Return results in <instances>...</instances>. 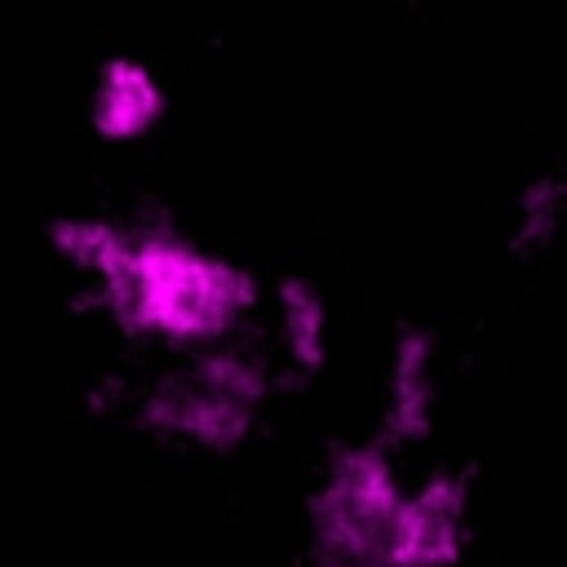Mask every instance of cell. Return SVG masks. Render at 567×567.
<instances>
[{
    "label": "cell",
    "instance_id": "5b68a950",
    "mask_svg": "<svg viewBox=\"0 0 567 567\" xmlns=\"http://www.w3.org/2000/svg\"><path fill=\"white\" fill-rule=\"evenodd\" d=\"M443 399V359L430 323H399L385 346L381 377V439L408 452L430 439Z\"/></svg>",
    "mask_w": 567,
    "mask_h": 567
},
{
    "label": "cell",
    "instance_id": "277c9868",
    "mask_svg": "<svg viewBox=\"0 0 567 567\" xmlns=\"http://www.w3.org/2000/svg\"><path fill=\"white\" fill-rule=\"evenodd\" d=\"M470 532L474 487L465 470L439 465L425 478H408L390 532V567H461Z\"/></svg>",
    "mask_w": 567,
    "mask_h": 567
},
{
    "label": "cell",
    "instance_id": "8992f818",
    "mask_svg": "<svg viewBox=\"0 0 567 567\" xmlns=\"http://www.w3.org/2000/svg\"><path fill=\"white\" fill-rule=\"evenodd\" d=\"M164 111H168L164 84L142 58L115 53L97 66L89 84V124L102 142H115V146L142 142L159 128Z\"/></svg>",
    "mask_w": 567,
    "mask_h": 567
},
{
    "label": "cell",
    "instance_id": "6da1fadb",
    "mask_svg": "<svg viewBox=\"0 0 567 567\" xmlns=\"http://www.w3.org/2000/svg\"><path fill=\"white\" fill-rule=\"evenodd\" d=\"M53 252L93 284L111 323L168 350L239 337L261 301L257 275L168 221L66 213L49 226Z\"/></svg>",
    "mask_w": 567,
    "mask_h": 567
},
{
    "label": "cell",
    "instance_id": "3957f363",
    "mask_svg": "<svg viewBox=\"0 0 567 567\" xmlns=\"http://www.w3.org/2000/svg\"><path fill=\"white\" fill-rule=\"evenodd\" d=\"M403 487L399 452L381 434L337 443L306 492V567H390Z\"/></svg>",
    "mask_w": 567,
    "mask_h": 567
},
{
    "label": "cell",
    "instance_id": "7a4b0ae2",
    "mask_svg": "<svg viewBox=\"0 0 567 567\" xmlns=\"http://www.w3.org/2000/svg\"><path fill=\"white\" fill-rule=\"evenodd\" d=\"M279 381V363L239 337L186 350L177 368L142 390L137 425L182 452L235 456L261 434Z\"/></svg>",
    "mask_w": 567,
    "mask_h": 567
},
{
    "label": "cell",
    "instance_id": "52a82bcc",
    "mask_svg": "<svg viewBox=\"0 0 567 567\" xmlns=\"http://www.w3.org/2000/svg\"><path fill=\"white\" fill-rule=\"evenodd\" d=\"M275 341L284 377H319L332 354V310L315 279L288 275L275 288Z\"/></svg>",
    "mask_w": 567,
    "mask_h": 567
}]
</instances>
